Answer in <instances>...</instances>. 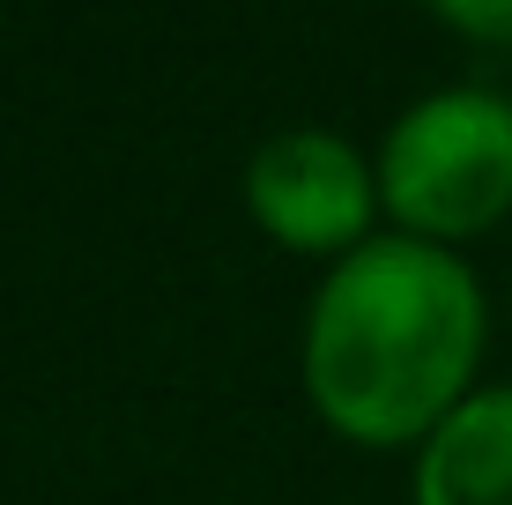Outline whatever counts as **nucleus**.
<instances>
[{
	"label": "nucleus",
	"instance_id": "obj_1",
	"mask_svg": "<svg viewBox=\"0 0 512 505\" xmlns=\"http://www.w3.org/2000/svg\"><path fill=\"white\" fill-rule=\"evenodd\" d=\"M483 290L431 238H364L305 312V394L342 439H431L468 402Z\"/></svg>",
	"mask_w": 512,
	"mask_h": 505
},
{
	"label": "nucleus",
	"instance_id": "obj_2",
	"mask_svg": "<svg viewBox=\"0 0 512 505\" xmlns=\"http://www.w3.org/2000/svg\"><path fill=\"white\" fill-rule=\"evenodd\" d=\"M379 201L416 238H475L512 208V97L431 90L386 127Z\"/></svg>",
	"mask_w": 512,
	"mask_h": 505
},
{
	"label": "nucleus",
	"instance_id": "obj_3",
	"mask_svg": "<svg viewBox=\"0 0 512 505\" xmlns=\"http://www.w3.org/2000/svg\"><path fill=\"white\" fill-rule=\"evenodd\" d=\"M245 208L290 253H357L379 208V164L327 127H282L245 164Z\"/></svg>",
	"mask_w": 512,
	"mask_h": 505
},
{
	"label": "nucleus",
	"instance_id": "obj_4",
	"mask_svg": "<svg viewBox=\"0 0 512 505\" xmlns=\"http://www.w3.org/2000/svg\"><path fill=\"white\" fill-rule=\"evenodd\" d=\"M416 505H512V387L468 394L423 439Z\"/></svg>",
	"mask_w": 512,
	"mask_h": 505
},
{
	"label": "nucleus",
	"instance_id": "obj_5",
	"mask_svg": "<svg viewBox=\"0 0 512 505\" xmlns=\"http://www.w3.org/2000/svg\"><path fill=\"white\" fill-rule=\"evenodd\" d=\"M438 23L468 30V38H498V45H512V0H505V8H498V0H438Z\"/></svg>",
	"mask_w": 512,
	"mask_h": 505
}]
</instances>
